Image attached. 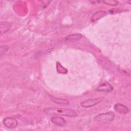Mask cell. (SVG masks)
Segmentation results:
<instances>
[{"instance_id":"cell-1","label":"cell","mask_w":131,"mask_h":131,"mask_svg":"<svg viewBox=\"0 0 131 131\" xmlns=\"http://www.w3.org/2000/svg\"><path fill=\"white\" fill-rule=\"evenodd\" d=\"M45 111L49 115L64 116L70 117H75L77 116V113L71 108L51 107L45 108Z\"/></svg>"},{"instance_id":"cell-2","label":"cell","mask_w":131,"mask_h":131,"mask_svg":"<svg viewBox=\"0 0 131 131\" xmlns=\"http://www.w3.org/2000/svg\"><path fill=\"white\" fill-rule=\"evenodd\" d=\"M115 117V114L113 112H108L97 115L94 118L96 122L101 123H109L113 121Z\"/></svg>"},{"instance_id":"cell-3","label":"cell","mask_w":131,"mask_h":131,"mask_svg":"<svg viewBox=\"0 0 131 131\" xmlns=\"http://www.w3.org/2000/svg\"><path fill=\"white\" fill-rule=\"evenodd\" d=\"M102 101V98H97L95 99H88L82 101L80 103V105L83 107H90L95 105Z\"/></svg>"},{"instance_id":"cell-4","label":"cell","mask_w":131,"mask_h":131,"mask_svg":"<svg viewBox=\"0 0 131 131\" xmlns=\"http://www.w3.org/2000/svg\"><path fill=\"white\" fill-rule=\"evenodd\" d=\"M3 123L6 127L13 128L17 125V121L12 117H6L3 120Z\"/></svg>"},{"instance_id":"cell-5","label":"cell","mask_w":131,"mask_h":131,"mask_svg":"<svg viewBox=\"0 0 131 131\" xmlns=\"http://www.w3.org/2000/svg\"><path fill=\"white\" fill-rule=\"evenodd\" d=\"M113 90L112 86L108 83L107 82H105L102 84L98 86L96 89V91L99 92H109Z\"/></svg>"},{"instance_id":"cell-6","label":"cell","mask_w":131,"mask_h":131,"mask_svg":"<svg viewBox=\"0 0 131 131\" xmlns=\"http://www.w3.org/2000/svg\"><path fill=\"white\" fill-rule=\"evenodd\" d=\"M114 110L120 114H125L129 112L128 108L124 104L121 103H117L114 105Z\"/></svg>"},{"instance_id":"cell-7","label":"cell","mask_w":131,"mask_h":131,"mask_svg":"<svg viewBox=\"0 0 131 131\" xmlns=\"http://www.w3.org/2000/svg\"><path fill=\"white\" fill-rule=\"evenodd\" d=\"M51 121L54 124L60 126H63L66 124L65 120L59 116H53L51 118Z\"/></svg>"},{"instance_id":"cell-8","label":"cell","mask_w":131,"mask_h":131,"mask_svg":"<svg viewBox=\"0 0 131 131\" xmlns=\"http://www.w3.org/2000/svg\"><path fill=\"white\" fill-rule=\"evenodd\" d=\"M50 99L54 102L60 104V105H68L69 104V101L64 98H56L52 96H49Z\"/></svg>"},{"instance_id":"cell-9","label":"cell","mask_w":131,"mask_h":131,"mask_svg":"<svg viewBox=\"0 0 131 131\" xmlns=\"http://www.w3.org/2000/svg\"><path fill=\"white\" fill-rule=\"evenodd\" d=\"M11 27V24L7 21L1 22V33H5L8 31Z\"/></svg>"},{"instance_id":"cell-10","label":"cell","mask_w":131,"mask_h":131,"mask_svg":"<svg viewBox=\"0 0 131 131\" xmlns=\"http://www.w3.org/2000/svg\"><path fill=\"white\" fill-rule=\"evenodd\" d=\"M106 14L105 11H99L95 13L92 17L91 20L93 22H95L98 20H99L100 18L103 17Z\"/></svg>"},{"instance_id":"cell-11","label":"cell","mask_w":131,"mask_h":131,"mask_svg":"<svg viewBox=\"0 0 131 131\" xmlns=\"http://www.w3.org/2000/svg\"><path fill=\"white\" fill-rule=\"evenodd\" d=\"M82 37V34H79V33H76V34H71L68 36H67L66 37V40L68 41H76V40H78L81 37Z\"/></svg>"},{"instance_id":"cell-12","label":"cell","mask_w":131,"mask_h":131,"mask_svg":"<svg viewBox=\"0 0 131 131\" xmlns=\"http://www.w3.org/2000/svg\"><path fill=\"white\" fill-rule=\"evenodd\" d=\"M9 49V47L7 45H1L0 47V55L1 56L5 54L6 52Z\"/></svg>"},{"instance_id":"cell-13","label":"cell","mask_w":131,"mask_h":131,"mask_svg":"<svg viewBox=\"0 0 131 131\" xmlns=\"http://www.w3.org/2000/svg\"><path fill=\"white\" fill-rule=\"evenodd\" d=\"M103 3H104L106 5H110V6H116L118 4H119V2L118 1H114V0L105 1H103Z\"/></svg>"}]
</instances>
